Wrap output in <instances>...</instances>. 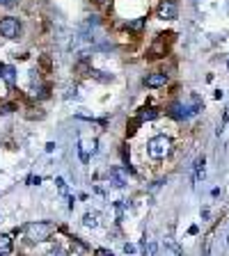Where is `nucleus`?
Wrapping results in <instances>:
<instances>
[{"instance_id": "1", "label": "nucleus", "mask_w": 229, "mask_h": 256, "mask_svg": "<svg viewBox=\"0 0 229 256\" xmlns=\"http://www.w3.org/2000/svg\"><path fill=\"white\" fill-rule=\"evenodd\" d=\"M170 146H172L170 137L156 135V137H152V140H149V144H147V153H149L153 160H160V158H165V156L170 153Z\"/></svg>"}, {"instance_id": "2", "label": "nucleus", "mask_w": 229, "mask_h": 256, "mask_svg": "<svg viewBox=\"0 0 229 256\" xmlns=\"http://www.w3.org/2000/svg\"><path fill=\"white\" fill-rule=\"evenodd\" d=\"M53 229H55L53 222H32V224L25 226V234H28L30 240L39 242V240H46L48 236L53 234Z\"/></svg>"}, {"instance_id": "3", "label": "nucleus", "mask_w": 229, "mask_h": 256, "mask_svg": "<svg viewBox=\"0 0 229 256\" xmlns=\"http://www.w3.org/2000/svg\"><path fill=\"white\" fill-rule=\"evenodd\" d=\"M0 35L5 39H19V35H21V21L14 18V16L0 18Z\"/></svg>"}, {"instance_id": "4", "label": "nucleus", "mask_w": 229, "mask_h": 256, "mask_svg": "<svg viewBox=\"0 0 229 256\" xmlns=\"http://www.w3.org/2000/svg\"><path fill=\"white\" fill-rule=\"evenodd\" d=\"M158 16L163 18V21H174L176 16H179V7H176V2H172V0H163L158 7Z\"/></svg>"}, {"instance_id": "5", "label": "nucleus", "mask_w": 229, "mask_h": 256, "mask_svg": "<svg viewBox=\"0 0 229 256\" xmlns=\"http://www.w3.org/2000/svg\"><path fill=\"white\" fill-rule=\"evenodd\" d=\"M168 83V73H149L145 75V85L147 87H152V90H158V87H163V85Z\"/></svg>"}, {"instance_id": "6", "label": "nucleus", "mask_w": 229, "mask_h": 256, "mask_svg": "<svg viewBox=\"0 0 229 256\" xmlns=\"http://www.w3.org/2000/svg\"><path fill=\"white\" fill-rule=\"evenodd\" d=\"M83 224L87 226V229H96V226H99V213H85Z\"/></svg>"}, {"instance_id": "7", "label": "nucleus", "mask_w": 229, "mask_h": 256, "mask_svg": "<svg viewBox=\"0 0 229 256\" xmlns=\"http://www.w3.org/2000/svg\"><path fill=\"white\" fill-rule=\"evenodd\" d=\"M199 179H204V156L195 160V176H192V181L197 183Z\"/></svg>"}, {"instance_id": "8", "label": "nucleus", "mask_w": 229, "mask_h": 256, "mask_svg": "<svg viewBox=\"0 0 229 256\" xmlns=\"http://www.w3.org/2000/svg\"><path fill=\"white\" fill-rule=\"evenodd\" d=\"M110 176L114 179V185H117V188H122L124 183H126V176H124V174L119 172L117 167H113V169H110Z\"/></svg>"}, {"instance_id": "9", "label": "nucleus", "mask_w": 229, "mask_h": 256, "mask_svg": "<svg viewBox=\"0 0 229 256\" xmlns=\"http://www.w3.org/2000/svg\"><path fill=\"white\" fill-rule=\"evenodd\" d=\"M142 28H145V18H133V21L126 23V30L131 32H140Z\"/></svg>"}, {"instance_id": "10", "label": "nucleus", "mask_w": 229, "mask_h": 256, "mask_svg": "<svg viewBox=\"0 0 229 256\" xmlns=\"http://www.w3.org/2000/svg\"><path fill=\"white\" fill-rule=\"evenodd\" d=\"M9 249H12V236H9V234H0V252H5V254H7Z\"/></svg>"}, {"instance_id": "11", "label": "nucleus", "mask_w": 229, "mask_h": 256, "mask_svg": "<svg viewBox=\"0 0 229 256\" xmlns=\"http://www.w3.org/2000/svg\"><path fill=\"white\" fill-rule=\"evenodd\" d=\"M0 75H2V78H5V80H7L9 85H14V69L12 67H0Z\"/></svg>"}, {"instance_id": "12", "label": "nucleus", "mask_w": 229, "mask_h": 256, "mask_svg": "<svg viewBox=\"0 0 229 256\" xmlns=\"http://www.w3.org/2000/svg\"><path fill=\"white\" fill-rule=\"evenodd\" d=\"M156 117H158V112H156V110H153V108H149V110H142V112H140V119H156Z\"/></svg>"}, {"instance_id": "13", "label": "nucleus", "mask_w": 229, "mask_h": 256, "mask_svg": "<svg viewBox=\"0 0 229 256\" xmlns=\"http://www.w3.org/2000/svg\"><path fill=\"white\" fill-rule=\"evenodd\" d=\"M14 110V106L12 103H7V106H0V114H7V112H12Z\"/></svg>"}, {"instance_id": "14", "label": "nucleus", "mask_w": 229, "mask_h": 256, "mask_svg": "<svg viewBox=\"0 0 229 256\" xmlns=\"http://www.w3.org/2000/svg\"><path fill=\"white\" fill-rule=\"evenodd\" d=\"M147 256H156V245H153V242L147 245Z\"/></svg>"}, {"instance_id": "15", "label": "nucleus", "mask_w": 229, "mask_h": 256, "mask_svg": "<svg viewBox=\"0 0 229 256\" xmlns=\"http://www.w3.org/2000/svg\"><path fill=\"white\" fill-rule=\"evenodd\" d=\"M96 254L99 256H113V252H108V249H96Z\"/></svg>"}, {"instance_id": "16", "label": "nucleus", "mask_w": 229, "mask_h": 256, "mask_svg": "<svg viewBox=\"0 0 229 256\" xmlns=\"http://www.w3.org/2000/svg\"><path fill=\"white\" fill-rule=\"evenodd\" d=\"M124 252H126V254H133V252H135V247H133V245H124Z\"/></svg>"}, {"instance_id": "17", "label": "nucleus", "mask_w": 229, "mask_h": 256, "mask_svg": "<svg viewBox=\"0 0 229 256\" xmlns=\"http://www.w3.org/2000/svg\"><path fill=\"white\" fill-rule=\"evenodd\" d=\"M7 2H9V0H0V5H7Z\"/></svg>"}, {"instance_id": "18", "label": "nucleus", "mask_w": 229, "mask_h": 256, "mask_svg": "<svg viewBox=\"0 0 229 256\" xmlns=\"http://www.w3.org/2000/svg\"><path fill=\"white\" fill-rule=\"evenodd\" d=\"M96 2H108V0H96Z\"/></svg>"}, {"instance_id": "19", "label": "nucleus", "mask_w": 229, "mask_h": 256, "mask_svg": "<svg viewBox=\"0 0 229 256\" xmlns=\"http://www.w3.org/2000/svg\"><path fill=\"white\" fill-rule=\"evenodd\" d=\"M0 256H5V252H0Z\"/></svg>"}]
</instances>
